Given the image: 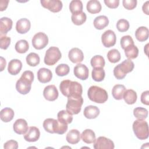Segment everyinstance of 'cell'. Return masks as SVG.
Returning a JSON list of instances; mask_svg holds the SVG:
<instances>
[{
  "label": "cell",
  "instance_id": "cell-13",
  "mask_svg": "<svg viewBox=\"0 0 149 149\" xmlns=\"http://www.w3.org/2000/svg\"><path fill=\"white\" fill-rule=\"evenodd\" d=\"M73 73L76 77L80 80H84L88 78L89 71L88 68L85 65L78 63L74 66Z\"/></svg>",
  "mask_w": 149,
  "mask_h": 149
},
{
  "label": "cell",
  "instance_id": "cell-38",
  "mask_svg": "<svg viewBox=\"0 0 149 149\" xmlns=\"http://www.w3.org/2000/svg\"><path fill=\"white\" fill-rule=\"evenodd\" d=\"M91 65L93 68H104L105 66L104 58L101 55L94 56L90 61Z\"/></svg>",
  "mask_w": 149,
  "mask_h": 149
},
{
  "label": "cell",
  "instance_id": "cell-19",
  "mask_svg": "<svg viewBox=\"0 0 149 149\" xmlns=\"http://www.w3.org/2000/svg\"><path fill=\"white\" fill-rule=\"evenodd\" d=\"M22 68V62L17 59H13L10 61L8 66V71L12 75L17 74Z\"/></svg>",
  "mask_w": 149,
  "mask_h": 149
},
{
  "label": "cell",
  "instance_id": "cell-9",
  "mask_svg": "<svg viewBox=\"0 0 149 149\" xmlns=\"http://www.w3.org/2000/svg\"><path fill=\"white\" fill-rule=\"evenodd\" d=\"M41 5L49 10L56 13L61 10L63 5L59 0H41Z\"/></svg>",
  "mask_w": 149,
  "mask_h": 149
},
{
  "label": "cell",
  "instance_id": "cell-29",
  "mask_svg": "<svg viewBox=\"0 0 149 149\" xmlns=\"http://www.w3.org/2000/svg\"><path fill=\"white\" fill-rule=\"evenodd\" d=\"M126 91L125 86L122 84L115 85L112 90V94L113 97L117 100H120L123 98V95Z\"/></svg>",
  "mask_w": 149,
  "mask_h": 149
},
{
  "label": "cell",
  "instance_id": "cell-1",
  "mask_svg": "<svg viewBox=\"0 0 149 149\" xmlns=\"http://www.w3.org/2000/svg\"><path fill=\"white\" fill-rule=\"evenodd\" d=\"M59 89L61 93L67 97L81 96L83 93L81 85L76 81L64 80L61 82Z\"/></svg>",
  "mask_w": 149,
  "mask_h": 149
},
{
  "label": "cell",
  "instance_id": "cell-36",
  "mask_svg": "<svg viewBox=\"0 0 149 149\" xmlns=\"http://www.w3.org/2000/svg\"><path fill=\"white\" fill-rule=\"evenodd\" d=\"M15 48V50L20 54L26 53L29 48V43L25 40H20L16 43Z\"/></svg>",
  "mask_w": 149,
  "mask_h": 149
},
{
  "label": "cell",
  "instance_id": "cell-6",
  "mask_svg": "<svg viewBox=\"0 0 149 149\" xmlns=\"http://www.w3.org/2000/svg\"><path fill=\"white\" fill-rule=\"evenodd\" d=\"M83 104V99L81 96H71L68 97V102L66 105V111L72 115L78 114Z\"/></svg>",
  "mask_w": 149,
  "mask_h": 149
},
{
  "label": "cell",
  "instance_id": "cell-5",
  "mask_svg": "<svg viewBox=\"0 0 149 149\" xmlns=\"http://www.w3.org/2000/svg\"><path fill=\"white\" fill-rule=\"evenodd\" d=\"M136 136L140 140H146L148 137V126L144 119L136 120L132 126Z\"/></svg>",
  "mask_w": 149,
  "mask_h": 149
},
{
  "label": "cell",
  "instance_id": "cell-45",
  "mask_svg": "<svg viewBox=\"0 0 149 149\" xmlns=\"http://www.w3.org/2000/svg\"><path fill=\"white\" fill-rule=\"evenodd\" d=\"M136 0H123L122 1L123 6L127 10H132L137 6Z\"/></svg>",
  "mask_w": 149,
  "mask_h": 149
},
{
  "label": "cell",
  "instance_id": "cell-14",
  "mask_svg": "<svg viewBox=\"0 0 149 149\" xmlns=\"http://www.w3.org/2000/svg\"><path fill=\"white\" fill-rule=\"evenodd\" d=\"M68 57L70 61L74 63H80L84 59L83 51L78 48H72L68 53Z\"/></svg>",
  "mask_w": 149,
  "mask_h": 149
},
{
  "label": "cell",
  "instance_id": "cell-23",
  "mask_svg": "<svg viewBox=\"0 0 149 149\" xmlns=\"http://www.w3.org/2000/svg\"><path fill=\"white\" fill-rule=\"evenodd\" d=\"M66 141L71 144H76L80 140V133L77 129H72L67 134Z\"/></svg>",
  "mask_w": 149,
  "mask_h": 149
},
{
  "label": "cell",
  "instance_id": "cell-20",
  "mask_svg": "<svg viewBox=\"0 0 149 149\" xmlns=\"http://www.w3.org/2000/svg\"><path fill=\"white\" fill-rule=\"evenodd\" d=\"M12 20L7 17H3L0 20V36H5L12 29Z\"/></svg>",
  "mask_w": 149,
  "mask_h": 149
},
{
  "label": "cell",
  "instance_id": "cell-52",
  "mask_svg": "<svg viewBox=\"0 0 149 149\" xmlns=\"http://www.w3.org/2000/svg\"><path fill=\"white\" fill-rule=\"evenodd\" d=\"M148 44H147L145 46V48H144V51H145V52H146V54L147 55H148V54H147V51H148Z\"/></svg>",
  "mask_w": 149,
  "mask_h": 149
},
{
  "label": "cell",
  "instance_id": "cell-11",
  "mask_svg": "<svg viewBox=\"0 0 149 149\" xmlns=\"http://www.w3.org/2000/svg\"><path fill=\"white\" fill-rule=\"evenodd\" d=\"M116 41V35L113 31L108 30L105 31L101 36V41L104 47L109 48L113 47Z\"/></svg>",
  "mask_w": 149,
  "mask_h": 149
},
{
  "label": "cell",
  "instance_id": "cell-50",
  "mask_svg": "<svg viewBox=\"0 0 149 149\" xmlns=\"http://www.w3.org/2000/svg\"><path fill=\"white\" fill-rule=\"evenodd\" d=\"M148 3L149 2L148 1H147L146 2L143 6H142V9H143V12L146 14L147 15H149V12H148Z\"/></svg>",
  "mask_w": 149,
  "mask_h": 149
},
{
  "label": "cell",
  "instance_id": "cell-18",
  "mask_svg": "<svg viewBox=\"0 0 149 149\" xmlns=\"http://www.w3.org/2000/svg\"><path fill=\"white\" fill-rule=\"evenodd\" d=\"M52 77V73L51 71L45 68H40L37 72V78L40 82L42 83H46L50 81Z\"/></svg>",
  "mask_w": 149,
  "mask_h": 149
},
{
  "label": "cell",
  "instance_id": "cell-49",
  "mask_svg": "<svg viewBox=\"0 0 149 149\" xmlns=\"http://www.w3.org/2000/svg\"><path fill=\"white\" fill-rule=\"evenodd\" d=\"M9 3L8 0H1L0 1V10L3 11L6 9Z\"/></svg>",
  "mask_w": 149,
  "mask_h": 149
},
{
  "label": "cell",
  "instance_id": "cell-28",
  "mask_svg": "<svg viewBox=\"0 0 149 149\" xmlns=\"http://www.w3.org/2000/svg\"><path fill=\"white\" fill-rule=\"evenodd\" d=\"M120 71L126 74L130 72H132L134 69V63L131 61V59H126L123 61L121 63L118 65Z\"/></svg>",
  "mask_w": 149,
  "mask_h": 149
},
{
  "label": "cell",
  "instance_id": "cell-42",
  "mask_svg": "<svg viewBox=\"0 0 149 149\" xmlns=\"http://www.w3.org/2000/svg\"><path fill=\"white\" fill-rule=\"evenodd\" d=\"M129 22L123 19H119L116 23V28L120 32H125L127 31L129 29Z\"/></svg>",
  "mask_w": 149,
  "mask_h": 149
},
{
  "label": "cell",
  "instance_id": "cell-12",
  "mask_svg": "<svg viewBox=\"0 0 149 149\" xmlns=\"http://www.w3.org/2000/svg\"><path fill=\"white\" fill-rule=\"evenodd\" d=\"M58 91L55 85H48L46 86L43 91V95L45 100L53 101L58 97Z\"/></svg>",
  "mask_w": 149,
  "mask_h": 149
},
{
  "label": "cell",
  "instance_id": "cell-47",
  "mask_svg": "<svg viewBox=\"0 0 149 149\" xmlns=\"http://www.w3.org/2000/svg\"><path fill=\"white\" fill-rule=\"evenodd\" d=\"M104 3L107 6L111 9L118 8L119 4V0H104Z\"/></svg>",
  "mask_w": 149,
  "mask_h": 149
},
{
  "label": "cell",
  "instance_id": "cell-34",
  "mask_svg": "<svg viewBox=\"0 0 149 149\" xmlns=\"http://www.w3.org/2000/svg\"><path fill=\"white\" fill-rule=\"evenodd\" d=\"M124 50L125 55L129 59H135L139 55V49L134 44L127 47Z\"/></svg>",
  "mask_w": 149,
  "mask_h": 149
},
{
  "label": "cell",
  "instance_id": "cell-35",
  "mask_svg": "<svg viewBox=\"0 0 149 149\" xmlns=\"http://www.w3.org/2000/svg\"><path fill=\"white\" fill-rule=\"evenodd\" d=\"M26 60L28 65L30 66H36L40 63V58L37 54L31 52L26 56Z\"/></svg>",
  "mask_w": 149,
  "mask_h": 149
},
{
  "label": "cell",
  "instance_id": "cell-43",
  "mask_svg": "<svg viewBox=\"0 0 149 149\" xmlns=\"http://www.w3.org/2000/svg\"><path fill=\"white\" fill-rule=\"evenodd\" d=\"M133 44L134 41L130 36H124L120 39V45L123 49H125L127 47Z\"/></svg>",
  "mask_w": 149,
  "mask_h": 149
},
{
  "label": "cell",
  "instance_id": "cell-16",
  "mask_svg": "<svg viewBox=\"0 0 149 149\" xmlns=\"http://www.w3.org/2000/svg\"><path fill=\"white\" fill-rule=\"evenodd\" d=\"M14 132L19 134H24L28 130V125L24 119H17L13 125Z\"/></svg>",
  "mask_w": 149,
  "mask_h": 149
},
{
  "label": "cell",
  "instance_id": "cell-39",
  "mask_svg": "<svg viewBox=\"0 0 149 149\" xmlns=\"http://www.w3.org/2000/svg\"><path fill=\"white\" fill-rule=\"evenodd\" d=\"M69 9L72 14L83 10V3L81 1L73 0L69 4Z\"/></svg>",
  "mask_w": 149,
  "mask_h": 149
},
{
  "label": "cell",
  "instance_id": "cell-21",
  "mask_svg": "<svg viewBox=\"0 0 149 149\" xmlns=\"http://www.w3.org/2000/svg\"><path fill=\"white\" fill-rule=\"evenodd\" d=\"M83 114L87 119H95L99 115L100 109L96 106L88 105L84 108Z\"/></svg>",
  "mask_w": 149,
  "mask_h": 149
},
{
  "label": "cell",
  "instance_id": "cell-33",
  "mask_svg": "<svg viewBox=\"0 0 149 149\" xmlns=\"http://www.w3.org/2000/svg\"><path fill=\"white\" fill-rule=\"evenodd\" d=\"M105 76L103 68H95L91 72V77L95 81H101L104 79Z\"/></svg>",
  "mask_w": 149,
  "mask_h": 149
},
{
  "label": "cell",
  "instance_id": "cell-51",
  "mask_svg": "<svg viewBox=\"0 0 149 149\" xmlns=\"http://www.w3.org/2000/svg\"><path fill=\"white\" fill-rule=\"evenodd\" d=\"M6 61L5 59L1 56V71H3L4 68H5V66H6Z\"/></svg>",
  "mask_w": 149,
  "mask_h": 149
},
{
  "label": "cell",
  "instance_id": "cell-32",
  "mask_svg": "<svg viewBox=\"0 0 149 149\" xmlns=\"http://www.w3.org/2000/svg\"><path fill=\"white\" fill-rule=\"evenodd\" d=\"M58 120L62 123L69 124L73 120L72 115L69 113L66 110L60 111L57 114Z\"/></svg>",
  "mask_w": 149,
  "mask_h": 149
},
{
  "label": "cell",
  "instance_id": "cell-10",
  "mask_svg": "<svg viewBox=\"0 0 149 149\" xmlns=\"http://www.w3.org/2000/svg\"><path fill=\"white\" fill-rule=\"evenodd\" d=\"M115 146L113 142L109 139L104 136L98 137L94 143L95 149H113Z\"/></svg>",
  "mask_w": 149,
  "mask_h": 149
},
{
  "label": "cell",
  "instance_id": "cell-46",
  "mask_svg": "<svg viewBox=\"0 0 149 149\" xmlns=\"http://www.w3.org/2000/svg\"><path fill=\"white\" fill-rule=\"evenodd\" d=\"M3 148L5 149H17L18 148V143L14 140H10L4 144Z\"/></svg>",
  "mask_w": 149,
  "mask_h": 149
},
{
  "label": "cell",
  "instance_id": "cell-37",
  "mask_svg": "<svg viewBox=\"0 0 149 149\" xmlns=\"http://www.w3.org/2000/svg\"><path fill=\"white\" fill-rule=\"evenodd\" d=\"M107 58L108 61L113 63L119 62L120 59V54L116 49H112L108 51L107 54Z\"/></svg>",
  "mask_w": 149,
  "mask_h": 149
},
{
  "label": "cell",
  "instance_id": "cell-44",
  "mask_svg": "<svg viewBox=\"0 0 149 149\" xmlns=\"http://www.w3.org/2000/svg\"><path fill=\"white\" fill-rule=\"evenodd\" d=\"M0 47L2 49H6L10 44V38L6 36H0Z\"/></svg>",
  "mask_w": 149,
  "mask_h": 149
},
{
  "label": "cell",
  "instance_id": "cell-40",
  "mask_svg": "<svg viewBox=\"0 0 149 149\" xmlns=\"http://www.w3.org/2000/svg\"><path fill=\"white\" fill-rule=\"evenodd\" d=\"M133 115L137 119H145L148 116V111L142 107H137L133 110Z\"/></svg>",
  "mask_w": 149,
  "mask_h": 149
},
{
  "label": "cell",
  "instance_id": "cell-4",
  "mask_svg": "<svg viewBox=\"0 0 149 149\" xmlns=\"http://www.w3.org/2000/svg\"><path fill=\"white\" fill-rule=\"evenodd\" d=\"M87 95L91 101L98 104L104 103L108 100L107 91L97 86H92L88 88Z\"/></svg>",
  "mask_w": 149,
  "mask_h": 149
},
{
  "label": "cell",
  "instance_id": "cell-15",
  "mask_svg": "<svg viewBox=\"0 0 149 149\" xmlns=\"http://www.w3.org/2000/svg\"><path fill=\"white\" fill-rule=\"evenodd\" d=\"M40 136V132L39 129L36 126H31L24 134V139L27 141L34 142L39 139Z\"/></svg>",
  "mask_w": 149,
  "mask_h": 149
},
{
  "label": "cell",
  "instance_id": "cell-30",
  "mask_svg": "<svg viewBox=\"0 0 149 149\" xmlns=\"http://www.w3.org/2000/svg\"><path fill=\"white\" fill-rule=\"evenodd\" d=\"M14 115V111L12 108H5L1 111V119L3 122H9L13 119Z\"/></svg>",
  "mask_w": 149,
  "mask_h": 149
},
{
  "label": "cell",
  "instance_id": "cell-22",
  "mask_svg": "<svg viewBox=\"0 0 149 149\" xmlns=\"http://www.w3.org/2000/svg\"><path fill=\"white\" fill-rule=\"evenodd\" d=\"M83 141L87 144L94 143L96 140L95 134L93 130L91 129H86L80 134Z\"/></svg>",
  "mask_w": 149,
  "mask_h": 149
},
{
  "label": "cell",
  "instance_id": "cell-24",
  "mask_svg": "<svg viewBox=\"0 0 149 149\" xmlns=\"http://www.w3.org/2000/svg\"><path fill=\"white\" fill-rule=\"evenodd\" d=\"M94 26L96 29L102 30L109 24V20L106 16L101 15L96 17L94 20Z\"/></svg>",
  "mask_w": 149,
  "mask_h": 149
},
{
  "label": "cell",
  "instance_id": "cell-48",
  "mask_svg": "<svg viewBox=\"0 0 149 149\" xmlns=\"http://www.w3.org/2000/svg\"><path fill=\"white\" fill-rule=\"evenodd\" d=\"M141 101L143 104L149 105V91L148 90L142 93L141 95Z\"/></svg>",
  "mask_w": 149,
  "mask_h": 149
},
{
  "label": "cell",
  "instance_id": "cell-2",
  "mask_svg": "<svg viewBox=\"0 0 149 149\" xmlns=\"http://www.w3.org/2000/svg\"><path fill=\"white\" fill-rule=\"evenodd\" d=\"M34 80V74L30 70L24 71L16 81V90L21 94H27L31 90V83Z\"/></svg>",
  "mask_w": 149,
  "mask_h": 149
},
{
  "label": "cell",
  "instance_id": "cell-17",
  "mask_svg": "<svg viewBox=\"0 0 149 149\" xmlns=\"http://www.w3.org/2000/svg\"><path fill=\"white\" fill-rule=\"evenodd\" d=\"M31 27V23L29 19L22 18L17 21L16 24V30L20 34H25L29 31Z\"/></svg>",
  "mask_w": 149,
  "mask_h": 149
},
{
  "label": "cell",
  "instance_id": "cell-3",
  "mask_svg": "<svg viewBox=\"0 0 149 149\" xmlns=\"http://www.w3.org/2000/svg\"><path fill=\"white\" fill-rule=\"evenodd\" d=\"M43 127L45 130L50 133H57L59 134H64L68 130V124L62 123L58 119L47 118L43 122Z\"/></svg>",
  "mask_w": 149,
  "mask_h": 149
},
{
  "label": "cell",
  "instance_id": "cell-8",
  "mask_svg": "<svg viewBox=\"0 0 149 149\" xmlns=\"http://www.w3.org/2000/svg\"><path fill=\"white\" fill-rule=\"evenodd\" d=\"M31 42L33 46L35 49H41L44 48L48 45V38L45 33L38 32L33 36Z\"/></svg>",
  "mask_w": 149,
  "mask_h": 149
},
{
  "label": "cell",
  "instance_id": "cell-31",
  "mask_svg": "<svg viewBox=\"0 0 149 149\" xmlns=\"http://www.w3.org/2000/svg\"><path fill=\"white\" fill-rule=\"evenodd\" d=\"M71 19L72 22L77 26L83 24L87 19V16L84 12H79L72 15Z\"/></svg>",
  "mask_w": 149,
  "mask_h": 149
},
{
  "label": "cell",
  "instance_id": "cell-25",
  "mask_svg": "<svg viewBox=\"0 0 149 149\" xmlns=\"http://www.w3.org/2000/svg\"><path fill=\"white\" fill-rule=\"evenodd\" d=\"M86 8L87 11L91 14L99 13L101 10V5L97 0H90L87 3Z\"/></svg>",
  "mask_w": 149,
  "mask_h": 149
},
{
  "label": "cell",
  "instance_id": "cell-7",
  "mask_svg": "<svg viewBox=\"0 0 149 149\" xmlns=\"http://www.w3.org/2000/svg\"><path fill=\"white\" fill-rule=\"evenodd\" d=\"M62 56L59 49L56 47H51L46 51L44 56V63L48 66L55 65Z\"/></svg>",
  "mask_w": 149,
  "mask_h": 149
},
{
  "label": "cell",
  "instance_id": "cell-26",
  "mask_svg": "<svg viewBox=\"0 0 149 149\" xmlns=\"http://www.w3.org/2000/svg\"><path fill=\"white\" fill-rule=\"evenodd\" d=\"M123 98L126 103L129 105H132L136 102L137 95L135 91L132 89H129L126 90L125 91L123 95Z\"/></svg>",
  "mask_w": 149,
  "mask_h": 149
},
{
  "label": "cell",
  "instance_id": "cell-27",
  "mask_svg": "<svg viewBox=\"0 0 149 149\" xmlns=\"http://www.w3.org/2000/svg\"><path fill=\"white\" fill-rule=\"evenodd\" d=\"M149 31L147 27L144 26L139 27L135 31V37L140 42L147 40L148 38Z\"/></svg>",
  "mask_w": 149,
  "mask_h": 149
},
{
  "label": "cell",
  "instance_id": "cell-41",
  "mask_svg": "<svg viewBox=\"0 0 149 149\" xmlns=\"http://www.w3.org/2000/svg\"><path fill=\"white\" fill-rule=\"evenodd\" d=\"M70 71V68L67 64L62 63L58 65L55 69V73L59 76L67 75Z\"/></svg>",
  "mask_w": 149,
  "mask_h": 149
}]
</instances>
